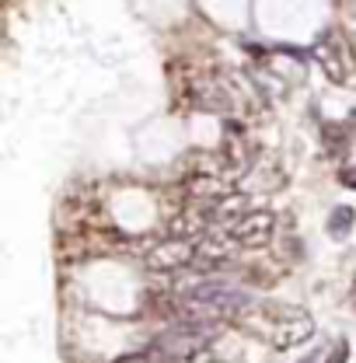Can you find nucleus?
<instances>
[{"mask_svg": "<svg viewBox=\"0 0 356 363\" xmlns=\"http://www.w3.org/2000/svg\"><path fill=\"white\" fill-rule=\"evenodd\" d=\"M234 325L269 342L272 350H294L314 335V318L297 304H279V301H252L234 318Z\"/></svg>", "mask_w": 356, "mask_h": 363, "instance_id": "obj_1", "label": "nucleus"}, {"mask_svg": "<svg viewBox=\"0 0 356 363\" xmlns=\"http://www.w3.org/2000/svg\"><path fill=\"white\" fill-rule=\"evenodd\" d=\"M213 328L217 325H206V321H175L168 332H161L154 339V350L161 357H168L172 363H182V360H196L210 339H213Z\"/></svg>", "mask_w": 356, "mask_h": 363, "instance_id": "obj_2", "label": "nucleus"}, {"mask_svg": "<svg viewBox=\"0 0 356 363\" xmlns=\"http://www.w3.org/2000/svg\"><path fill=\"white\" fill-rule=\"evenodd\" d=\"M196 248H199V238H161L147 248L143 255V266L150 272H182V269H192L196 262Z\"/></svg>", "mask_w": 356, "mask_h": 363, "instance_id": "obj_3", "label": "nucleus"}, {"mask_svg": "<svg viewBox=\"0 0 356 363\" xmlns=\"http://www.w3.org/2000/svg\"><path fill=\"white\" fill-rule=\"evenodd\" d=\"M311 56L318 60V67L325 70V77L335 81V84H343V81L350 77V70H353V63H356L353 45H350L346 35H339V32H325V35L311 45Z\"/></svg>", "mask_w": 356, "mask_h": 363, "instance_id": "obj_4", "label": "nucleus"}, {"mask_svg": "<svg viewBox=\"0 0 356 363\" xmlns=\"http://www.w3.org/2000/svg\"><path fill=\"white\" fill-rule=\"evenodd\" d=\"M238 252H241V245L230 238L227 227H210V230L199 238V248H196V262H192V269L217 272V269H223V266H230V262L238 259Z\"/></svg>", "mask_w": 356, "mask_h": 363, "instance_id": "obj_5", "label": "nucleus"}, {"mask_svg": "<svg viewBox=\"0 0 356 363\" xmlns=\"http://www.w3.org/2000/svg\"><path fill=\"white\" fill-rule=\"evenodd\" d=\"M223 227L230 230V238L241 248H262V245H269V238L276 230V217L269 210H248V213H241L238 220H230Z\"/></svg>", "mask_w": 356, "mask_h": 363, "instance_id": "obj_6", "label": "nucleus"}, {"mask_svg": "<svg viewBox=\"0 0 356 363\" xmlns=\"http://www.w3.org/2000/svg\"><path fill=\"white\" fill-rule=\"evenodd\" d=\"M283 179H287V175H283L279 161H276L272 154H259L255 164L245 172L241 185H245V192H272V189L283 185Z\"/></svg>", "mask_w": 356, "mask_h": 363, "instance_id": "obj_7", "label": "nucleus"}, {"mask_svg": "<svg viewBox=\"0 0 356 363\" xmlns=\"http://www.w3.org/2000/svg\"><path fill=\"white\" fill-rule=\"evenodd\" d=\"M192 98H196V108H203V112H223L227 116L234 108V98L223 84V77H199L192 84Z\"/></svg>", "mask_w": 356, "mask_h": 363, "instance_id": "obj_8", "label": "nucleus"}, {"mask_svg": "<svg viewBox=\"0 0 356 363\" xmlns=\"http://www.w3.org/2000/svg\"><path fill=\"white\" fill-rule=\"evenodd\" d=\"M185 192H189L196 203H213V199H223V196H230V192H238V189H234V182L223 179V175L196 172L192 179L185 182Z\"/></svg>", "mask_w": 356, "mask_h": 363, "instance_id": "obj_9", "label": "nucleus"}, {"mask_svg": "<svg viewBox=\"0 0 356 363\" xmlns=\"http://www.w3.org/2000/svg\"><path fill=\"white\" fill-rule=\"evenodd\" d=\"M353 227V206H335L332 217H328V234L332 238H346Z\"/></svg>", "mask_w": 356, "mask_h": 363, "instance_id": "obj_10", "label": "nucleus"}, {"mask_svg": "<svg viewBox=\"0 0 356 363\" xmlns=\"http://www.w3.org/2000/svg\"><path fill=\"white\" fill-rule=\"evenodd\" d=\"M119 363H172V360H168V357H161V353H157V350L150 346V350H143V353H133V357H123Z\"/></svg>", "mask_w": 356, "mask_h": 363, "instance_id": "obj_11", "label": "nucleus"}, {"mask_svg": "<svg viewBox=\"0 0 356 363\" xmlns=\"http://www.w3.org/2000/svg\"><path fill=\"white\" fill-rule=\"evenodd\" d=\"M343 35L350 39V45H353V52H356V18H353V21H346V28H343Z\"/></svg>", "mask_w": 356, "mask_h": 363, "instance_id": "obj_12", "label": "nucleus"}, {"mask_svg": "<svg viewBox=\"0 0 356 363\" xmlns=\"http://www.w3.org/2000/svg\"><path fill=\"white\" fill-rule=\"evenodd\" d=\"M328 363H346V342H339V350L328 357Z\"/></svg>", "mask_w": 356, "mask_h": 363, "instance_id": "obj_13", "label": "nucleus"}, {"mask_svg": "<svg viewBox=\"0 0 356 363\" xmlns=\"http://www.w3.org/2000/svg\"><path fill=\"white\" fill-rule=\"evenodd\" d=\"M343 182H346V185H356V172H343Z\"/></svg>", "mask_w": 356, "mask_h": 363, "instance_id": "obj_14", "label": "nucleus"}, {"mask_svg": "<svg viewBox=\"0 0 356 363\" xmlns=\"http://www.w3.org/2000/svg\"><path fill=\"white\" fill-rule=\"evenodd\" d=\"M350 301H353V308H356V279H353V290H350Z\"/></svg>", "mask_w": 356, "mask_h": 363, "instance_id": "obj_15", "label": "nucleus"}]
</instances>
